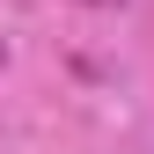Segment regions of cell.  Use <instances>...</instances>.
<instances>
[{"label":"cell","instance_id":"1","mask_svg":"<svg viewBox=\"0 0 154 154\" xmlns=\"http://www.w3.org/2000/svg\"><path fill=\"white\" fill-rule=\"evenodd\" d=\"M0 66H8V44H0Z\"/></svg>","mask_w":154,"mask_h":154}]
</instances>
